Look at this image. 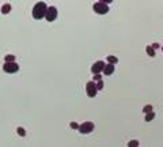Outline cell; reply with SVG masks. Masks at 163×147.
Returning a JSON list of instances; mask_svg holds the SVG:
<instances>
[{
	"instance_id": "6da1fadb",
	"label": "cell",
	"mask_w": 163,
	"mask_h": 147,
	"mask_svg": "<svg viewBox=\"0 0 163 147\" xmlns=\"http://www.w3.org/2000/svg\"><path fill=\"white\" fill-rule=\"evenodd\" d=\"M46 11H48V6H46V3L45 2H37L36 4H34L31 14H33L34 19H42V18H45Z\"/></svg>"
},
{
	"instance_id": "7a4b0ae2",
	"label": "cell",
	"mask_w": 163,
	"mask_h": 147,
	"mask_svg": "<svg viewBox=\"0 0 163 147\" xmlns=\"http://www.w3.org/2000/svg\"><path fill=\"white\" fill-rule=\"evenodd\" d=\"M93 10H94V12H95V14H98V15H105V14H108L110 8H109V6L105 4V3L97 2V3H94Z\"/></svg>"
},
{
	"instance_id": "3957f363",
	"label": "cell",
	"mask_w": 163,
	"mask_h": 147,
	"mask_svg": "<svg viewBox=\"0 0 163 147\" xmlns=\"http://www.w3.org/2000/svg\"><path fill=\"white\" fill-rule=\"evenodd\" d=\"M94 128H95L94 123H91V121H86V123L80 124V127H79V132H80V133H84V135H86V133L93 132Z\"/></svg>"
},
{
	"instance_id": "277c9868",
	"label": "cell",
	"mask_w": 163,
	"mask_h": 147,
	"mask_svg": "<svg viewBox=\"0 0 163 147\" xmlns=\"http://www.w3.org/2000/svg\"><path fill=\"white\" fill-rule=\"evenodd\" d=\"M86 91H87V95L91 97V98L97 95L98 90H97V83L94 82V80H90V82H87V84H86Z\"/></svg>"
},
{
	"instance_id": "5b68a950",
	"label": "cell",
	"mask_w": 163,
	"mask_h": 147,
	"mask_svg": "<svg viewBox=\"0 0 163 147\" xmlns=\"http://www.w3.org/2000/svg\"><path fill=\"white\" fill-rule=\"evenodd\" d=\"M3 71L7 74H15L19 71V65L17 63H4V65H3Z\"/></svg>"
},
{
	"instance_id": "8992f818",
	"label": "cell",
	"mask_w": 163,
	"mask_h": 147,
	"mask_svg": "<svg viewBox=\"0 0 163 147\" xmlns=\"http://www.w3.org/2000/svg\"><path fill=\"white\" fill-rule=\"evenodd\" d=\"M105 65H106L105 61L98 60L97 63H94V64H93V67H91V72H93L94 75H98V74L103 72V68H105Z\"/></svg>"
},
{
	"instance_id": "52a82bcc",
	"label": "cell",
	"mask_w": 163,
	"mask_h": 147,
	"mask_svg": "<svg viewBox=\"0 0 163 147\" xmlns=\"http://www.w3.org/2000/svg\"><path fill=\"white\" fill-rule=\"evenodd\" d=\"M57 18V8L56 7H48V11H46L45 19L48 22H53Z\"/></svg>"
},
{
	"instance_id": "ba28073f",
	"label": "cell",
	"mask_w": 163,
	"mask_h": 147,
	"mask_svg": "<svg viewBox=\"0 0 163 147\" xmlns=\"http://www.w3.org/2000/svg\"><path fill=\"white\" fill-rule=\"evenodd\" d=\"M113 72H114V65L108 63L105 65V68H103V74L108 75V76H110V75H113Z\"/></svg>"
},
{
	"instance_id": "9c48e42d",
	"label": "cell",
	"mask_w": 163,
	"mask_h": 147,
	"mask_svg": "<svg viewBox=\"0 0 163 147\" xmlns=\"http://www.w3.org/2000/svg\"><path fill=\"white\" fill-rule=\"evenodd\" d=\"M11 4H8V3H6V4H3L2 7V14H8V12L11 11Z\"/></svg>"
},
{
	"instance_id": "30bf717a",
	"label": "cell",
	"mask_w": 163,
	"mask_h": 147,
	"mask_svg": "<svg viewBox=\"0 0 163 147\" xmlns=\"http://www.w3.org/2000/svg\"><path fill=\"white\" fill-rule=\"evenodd\" d=\"M146 52H147V55L151 56V57H154V56H155V49H154L151 45L147 46V48H146Z\"/></svg>"
},
{
	"instance_id": "8fae6325",
	"label": "cell",
	"mask_w": 163,
	"mask_h": 147,
	"mask_svg": "<svg viewBox=\"0 0 163 147\" xmlns=\"http://www.w3.org/2000/svg\"><path fill=\"white\" fill-rule=\"evenodd\" d=\"M108 63L114 65V64H117V63H118V59L116 57V56H108Z\"/></svg>"
},
{
	"instance_id": "7c38bea8",
	"label": "cell",
	"mask_w": 163,
	"mask_h": 147,
	"mask_svg": "<svg viewBox=\"0 0 163 147\" xmlns=\"http://www.w3.org/2000/svg\"><path fill=\"white\" fill-rule=\"evenodd\" d=\"M4 61L6 63H15V56L14 55H7L4 57Z\"/></svg>"
},
{
	"instance_id": "4fadbf2b",
	"label": "cell",
	"mask_w": 163,
	"mask_h": 147,
	"mask_svg": "<svg viewBox=\"0 0 163 147\" xmlns=\"http://www.w3.org/2000/svg\"><path fill=\"white\" fill-rule=\"evenodd\" d=\"M151 112H152V106L151 105H146L143 108V113L144 114H148V113H151Z\"/></svg>"
},
{
	"instance_id": "5bb4252c",
	"label": "cell",
	"mask_w": 163,
	"mask_h": 147,
	"mask_svg": "<svg viewBox=\"0 0 163 147\" xmlns=\"http://www.w3.org/2000/svg\"><path fill=\"white\" fill-rule=\"evenodd\" d=\"M154 118H155V113H154V112H151V113L146 114V117H144V120H146V121H152Z\"/></svg>"
},
{
	"instance_id": "9a60e30c",
	"label": "cell",
	"mask_w": 163,
	"mask_h": 147,
	"mask_svg": "<svg viewBox=\"0 0 163 147\" xmlns=\"http://www.w3.org/2000/svg\"><path fill=\"white\" fill-rule=\"evenodd\" d=\"M128 147H139V140H131L128 143Z\"/></svg>"
},
{
	"instance_id": "2e32d148",
	"label": "cell",
	"mask_w": 163,
	"mask_h": 147,
	"mask_svg": "<svg viewBox=\"0 0 163 147\" xmlns=\"http://www.w3.org/2000/svg\"><path fill=\"white\" fill-rule=\"evenodd\" d=\"M103 84H105V83H103L102 80H98V82H97V90H98V91L103 89Z\"/></svg>"
},
{
	"instance_id": "e0dca14e",
	"label": "cell",
	"mask_w": 163,
	"mask_h": 147,
	"mask_svg": "<svg viewBox=\"0 0 163 147\" xmlns=\"http://www.w3.org/2000/svg\"><path fill=\"white\" fill-rule=\"evenodd\" d=\"M71 128H74V130H79V127H80V124H78V123H75V121H72V123L70 124Z\"/></svg>"
},
{
	"instance_id": "ac0fdd59",
	"label": "cell",
	"mask_w": 163,
	"mask_h": 147,
	"mask_svg": "<svg viewBox=\"0 0 163 147\" xmlns=\"http://www.w3.org/2000/svg\"><path fill=\"white\" fill-rule=\"evenodd\" d=\"M18 133H19L21 136H25V135H26V131H25L22 127H19V128H18Z\"/></svg>"
},
{
	"instance_id": "d6986e66",
	"label": "cell",
	"mask_w": 163,
	"mask_h": 147,
	"mask_svg": "<svg viewBox=\"0 0 163 147\" xmlns=\"http://www.w3.org/2000/svg\"><path fill=\"white\" fill-rule=\"evenodd\" d=\"M101 78H102V75H101V74H98V75H94V82H98V80H102Z\"/></svg>"
},
{
	"instance_id": "ffe728a7",
	"label": "cell",
	"mask_w": 163,
	"mask_h": 147,
	"mask_svg": "<svg viewBox=\"0 0 163 147\" xmlns=\"http://www.w3.org/2000/svg\"><path fill=\"white\" fill-rule=\"evenodd\" d=\"M162 49H163V48H162Z\"/></svg>"
}]
</instances>
